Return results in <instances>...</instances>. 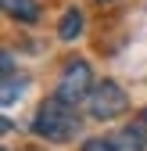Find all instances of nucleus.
<instances>
[{
  "label": "nucleus",
  "mask_w": 147,
  "mask_h": 151,
  "mask_svg": "<svg viewBox=\"0 0 147 151\" xmlns=\"http://www.w3.org/2000/svg\"><path fill=\"white\" fill-rule=\"evenodd\" d=\"M83 32V14L76 11V7H72V11H65L61 14V22H58V40H76V36Z\"/></svg>",
  "instance_id": "nucleus-5"
},
{
  "label": "nucleus",
  "mask_w": 147,
  "mask_h": 151,
  "mask_svg": "<svg viewBox=\"0 0 147 151\" xmlns=\"http://www.w3.org/2000/svg\"><path fill=\"white\" fill-rule=\"evenodd\" d=\"M101 4H111V0H101Z\"/></svg>",
  "instance_id": "nucleus-9"
},
{
  "label": "nucleus",
  "mask_w": 147,
  "mask_h": 151,
  "mask_svg": "<svg viewBox=\"0 0 147 151\" xmlns=\"http://www.w3.org/2000/svg\"><path fill=\"white\" fill-rule=\"evenodd\" d=\"M86 108H90V115H93L97 122H108V119L126 115V108H129V97H126V90H122L115 79H104V83H97L93 90H90Z\"/></svg>",
  "instance_id": "nucleus-3"
},
{
  "label": "nucleus",
  "mask_w": 147,
  "mask_h": 151,
  "mask_svg": "<svg viewBox=\"0 0 147 151\" xmlns=\"http://www.w3.org/2000/svg\"><path fill=\"white\" fill-rule=\"evenodd\" d=\"M83 151H115V140H104V137H93V140H86Z\"/></svg>",
  "instance_id": "nucleus-8"
},
{
  "label": "nucleus",
  "mask_w": 147,
  "mask_h": 151,
  "mask_svg": "<svg viewBox=\"0 0 147 151\" xmlns=\"http://www.w3.org/2000/svg\"><path fill=\"white\" fill-rule=\"evenodd\" d=\"M111 140H115V151H143V129L140 126H126Z\"/></svg>",
  "instance_id": "nucleus-6"
},
{
  "label": "nucleus",
  "mask_w": 147,
  "mask_h": 151,
  "mask_svg": "<svg viewBox=\"0 0 147 151\" xmlns=\"http://www.w3.org/2000/svg\"><path fill=\"white\" fill-rule=\"evenodd\" d=\"M4 7H7L11 18H18V22H36V18H40L36 0H4Z\"/></svg>",
  "instance_id": "nucleus-7"
},
{
  "label": "nucleus",
  "mask_w": 147,
  "mask_h": 151,
  "mask_svg": "<svg viewBox=\"0 0 147 151\" xmlns=\"http://www.w3.org/2000/svg\"><path fill=\"white\" fill-rule=\"evenodd\" d=\"M36 137H43L50 144H65L79 133V119H76V104H65L61 97H50L36 108V119H32Z\"/></svg>",
  "instance_id": "nucleus-1"
},
{
  "label": "nucleus",
  "mask_w": 147,
  "mask_h": 151,
  "mask_svg": "<svg viewBox=\"0 0 147 151\" xmlns=\"http://www.w3.org/2000/svg\"><path fill=\"white\" fill-rule=\"evenodd\" d=\"M25 76H14V72H4V93H0V101H4V108H11L18 97L25 93Z\"/></svg>",
  "instance_id": "nucleus-4"
},
{
  "label": "nucleus",
  "mask_w": 147,
  "mask_h": 151,
  "mask_svg": "<svg viewBox=\"0 0 147 151\" xmlns=\"http://www.w3.org/2000/svg\"><path fill=\"white\" fill-rule=\"evenodd\" d=\"M90 90H93V72H90V65L79 61V58L65 61L58 83H54V97H61L65 104H79V101L90 97Z\"/></svg>",
  "instance_id": "nucleus-2"
}]
</instances>
